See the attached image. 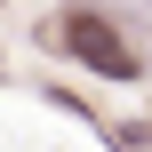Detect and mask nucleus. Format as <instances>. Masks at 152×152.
<instances>
[{
	"label": "nucleus",
	"instance_id": "nucleus-1",
	"mask_svg": "<svg viewBox=\"0 0 152 152\" xmlns=\"http://www.w3.org/2000/svg\"><path fill=\"white\" fill-rule=\"evenodd\" d=\"M64 48H72L88 72H104V80H136V48H128L104 16H88V8H80V16H64Z\"/></svg>",
	"mask_w": 152,
	"mask_h": 152
}]
</instances>
